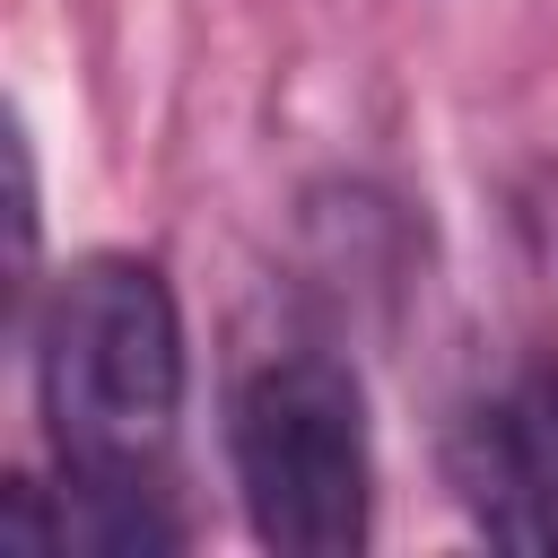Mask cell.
Listing matches in <instances>:
<instances>
[{
  "label": "cell",
  "instance_id": "6da1fadb",
  "mask_svg": "<svg viewBox=\"0 0 558 558\" xmlns=\"http://www.w3.org/2000/svg\"><path fill=\"white\" fill-rule=\"evenodd\" d=\"M35 392L61 462V549L148 558L174 549L166 453L183 418V314L157 262L87 253L52 279L35 323Z\"/></svg>",
  "mask_w": 558,
  "mask_h": 558
},
{
  "label": "cell",
  "instance_id": "3957f363",
  "mask_svg": "<svg viewBox=\"0 0 558 558\" xmlns=\"http://www.w3.org/2000/svg\"><path fill=\"white\" fill-rule=\"evenodd\" d=\"M453 488L497 549H558V375H532L462 418Z\"/></svg>",
  "mask_w": 558,
  "mask_h": 558
},
{
  "label": "cell",
  "instance_id": "7a4b0ae2",
  "mask_svg": "<svg viewBox=\"0 0 558 558\" xmlns=\"http://www.w3.org/2000/svg\"><path fill=\"white\" fill-rule=\"evenodd\" d=\"M235 488L253 541L279 558H349L375 532V436L366 392L323 349H279L235 384L227 410Z\"/></svg>",
  "mask_w": 558,
  "mask_h": 558
}]
</instances>
